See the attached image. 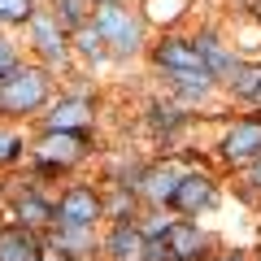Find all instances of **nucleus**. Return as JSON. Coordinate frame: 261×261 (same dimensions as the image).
Masks as SVG:
<instances>
[{
	"instance_id": "obj_16",
	"label": "nucleus",
	"mask_w": 261,
	"mask_h": 261,
	"mask_svg": "<svg viewBox=\"0 0 261 261\" xmlns=\"http://www.w3.org/2000/svg\"><path fill=\"white\" fill-rule=\"evenodd\" d=\"M235 96H261V65H252V70H244L240 65V74L231 79Z\"/></svg>"
},
{
	"instance_id": "obj_14",
	"label": "nucleus",
	"mask_w": 261,
	"mask_h": 261,
	"mask_svg": "<svg viewBox=\"0 0 261 261\" xmlns=\"http://www.w3.org/2000/svg\"><path fill=\"white\" fill-rule=\"evenodd\" d=\"M87 122V100H61L48 113V130H74Z\"/></svg>"
},
{
	"instance_id": "obj_20",
	"label": "nucleus",
	"mask_w": 261,
	"mask_h": 261,
	"mask_svg": "<svg viewBox=\"0 0 261 261\" xmlns=\"http://www.w3.org/2000/svg\"><path fill=\"white\" fill-rule=\"evenodd\" d=\"M57 22L61 27H83V0H57Z\"/></svg>"
},
{
	"instance_id": "obj_3",
	"label": "nucleus",
	"mask_w": 261,
	"mask_h": 261,
	"mask_svg": "<svg viewBox=\"0 0 261 261\" xmlns=\"http://www.w3.org/2000/svg\"><path fill=\"white\" fill-rule=\"evenodd\" d=\"M100 214H105V205L87 187H70L61 196V205H53V222H61V226H92Z\"/></svg>"
},
{
	"instance_id": "obj_25",
	"label": "nucleus",
	"mask_w": 261,
	"mask_h": 261,
	"mask_svg": "<svg viewBox=\"0 0 261 261\" xmlns=\"http://www.w3.org/2000/svg\"><path fill=\"white\" fill-rule=\"evenodd\" d=\"M218 261H240V257H218Z\"/></svg>"
},
{
	"instance_id": "obj_23",
	"label": "nucleus",
	"mask_w": 261,
	"mask_h": 261,
	"mask_svg": "<svg viewBox=\"0 0 261 261\" xmlns=\"http://www.w3.org/2000/svg\"><path fill=\"white\" fill-rule=\"evenodd\" d=\"M9 65H18V61H13V44H9V39H0V74H5Z\"/></svg>"
},
{
	"instance_id": "obj_6",
	"label": "nucleus",
	"mask_w": 261,
	"mask_h": 261,
	"mask_svg": "<svg viewBox=\"0 0 261 261\" xmlns=\"http://www.w3.org/2000/svg\"><path fill=\"white\" fill-rule=\"evenodd\" d=\"M44 244L31 226H0V261H39Z\"/></svg>"
},
{
	"instance_id": "obj_7",
	"label": "nucleus",
	"mask_w": 261,
	"mask_h": 261,
	"mask_svg": "<svg viewBox=\"0 0 261 261\" xmlns=\"http://www.w3.org/2000/svg\"><path fill=\"white\" fill-rule=\"evenodd\" d=\"M222 152L231 161H257L261 157V122H235L222 140Z\"/></svg>"
},
{
	"instance_id": "obj_26",
	"label": "nucleus",
	"mask_w": 261,
	"mask_h": 261,
	"mask_svg": "<svg viewBox=\"0 0 261 261\" xmlns=\"http://www.w3.org/2000/svg\"><path fill=\"white\" fill-rule=\"evenodd\" d=\"M257 100H261V96H257Z\"/></svg>"
},
{
	"instance_id": "obj_1",
	"label": "nucleus",
	"mask_w": 261,
	"mask_h": 261,
	"mask_svg": "<svg viewBox=\"0 0 261 261\" xmlns=\"http://www.w3.org/2000/svg\"><path fill=\"white\" fill-rule=\"evenodd\" d=\"M48 100V79L44 70H27V65H9L0 74V109L5 113H31Z\"/></svg>"
},
{
	"instance_id": "obj_11",
	"label": "nucleus",
	"mask_w": 261,
	"mask_h": 261,
	"mask_svg": "<svg viewBox=\"0 0 261 261\" xmlns=\"http://www.w3.org/2000/svg\"><path fill=\"white\" fill-rule=\"evenodd\" d=\"M152 57H157L161 70H205V61H200L192 39H166V44H157Z\"/></svg>"
},
{
	"instance_id": "obj_8",
	"label": "nucleus",
	"mask_w": 261,
	"mask_h": 261,
	"mask_svg": "<svg viewBox=\"0 0 261 261\" xmlns=\"http://www.w3.org/2000/svg\"><path fill=\"white\" fill-rule=\"evenodd\" d=\"M31 31H35V44L48 61H61L65 57V31L57 22V13H31Z\"/></svg>"
},
{
	"instance_id": "obj_24",
	"label": "nucleus",
	"mask_w": 261,
	"mask_h": 261,
	"mask_svg": "<svg viewBox=\"0 0 261 261\" xmlns=\"http://www.w3.org/2000/svg\"><path fill=\"white\" fill-rule=\"evenodd\" d=\"M248 183H257V187H261V157L252 161V174H248Z\"/></svg>"
},
{
	"instance_id": "obj_9",
	"label": "nucleus",
	"mask_w": 261,
	"mask_h": 261,
	"mask_svg": "<svg viewBox=\"0 0 261 261\" xmlns=\"http://www.w3.org/2000/svg\"><path fill=\"white\" fill-rule=\"evenodd\" d=\"M166 244H170V257L174 261H200V252H205V235L192 222H170Z\"/></svg>"
},
{
	"instance_id": "obj_17",
	"label": "nucleus",
	"mask_w": 261,
	"mask_h": 261,
	"mask_svg": "<svg viewBox=\"0 0 261 261\" xmlns=\"http://www.w3.org/2000/svg\"><path fill=\"white\" fill-rule=\"evenodd\" d=\"M18 214H22V222H48V218H53V205H44L39 196H22Z\"/></svg>"
},
{
	"instance_id": "obj_19",
	"label": "nucleus",
	"mask_w": 261,
	"mask_h": 261,
	"mask_svg": "<svg viewBox=\"0 0 261 261\" xmlns=\"http://www.w3.org/2000/svg\"><path fill=\"white\" fill-rule=\"evenodd\" d=\"M148 113H152L148 122H152V126H157V130H174V126H183V113H178L174 105H152Z\"/></svg>"
},
{
	"instance_id": "obj_5",
	"label": "nucleus",
	"mask_w": 261,
	"mask_h": 261,
	"mask_svg": "<svg viewBox=\"0 0 261 261\" xmlns=\"http://www.w3.org/2000/svg\"><path fill=\"white\" fill-rule=\"evenodd\" d=\"M214 196L218 192H214V178H209V174H187V178H178L170 205H174L178 214H200V209L214 205Z\"/></svg>"
},
{
	"instance_id": "obj_12",
	"label": "nucleus",
	"mask_w": 261,
	"mask_h": 261,
	"mask_svg": "<svg viewBox=\"0 0 261 261\" xmlns=\"http://www.w3.org/2000/svg\"><path fill=\"white\" fill-rule=\"evenodd\" d=\"M105 248L113 261H144V231H135L130 222H118L113 235L105 240Z\"/></svg>"
},
{
	"instance_id": "obj_2",
	"label": "nucleus",
	"mask_w": 261,
	"mask_h": 261,
	"mask_svg": "<svg viewBox=\"0 0 261 261\" xmlns=\"http://www.w3.org/2000/svg\"><path fill=\"white\" fill-rule=\"evenodd\" d=\"M96 31L105 35V44H113L118 57H130L140 48V39H144L140 18H130V9L113 5V0H100V5H96Z\"/></svg>"
},
{
	"instance_id": "obj_15",
	"label": "nucleus",
	"mask_w": 261,
	"mask_h": 261,
	"mask_svg": "<svg viewBox=\"0 0 261 261\" xmlns=\"http://www.w3.org/2000/svg\"><path fill=\"white\" fill-rule=\"evenodd\" d=\"M74 44L83 48L87 57H100V53H105V35L96 31V22H83V27H74Z\"/></svg>"
},
{
	"instance_id": "obj_18",
	"label": "nucleus",
	"mask_w": 261,
	"mask_h": 261,
	"mask_svg": "<svg viewBox=\"0 0 261 261\" xmlns=\"http://www.w3.org/2000/svg\"><path fill=\"white\" fill-rule=\"evenodd\" d=\"M100 205H105V200H100ZM105 214L118 218V222H130V218H135V200L126 196V187H118V196H113L109 205H105Z\"/></svg>"
},
{
	"instance_id": "obj_13",
	"label": "nucleus",
	"mask_w": 261,
	"mask_h": 261,
	"mask_svg": "<svg viewBox=\"0 0 261 261\" xmlns=\"http://www.w3.org/2000/svg\"><path fill=\"white\" fill-rule=\"evenodd\" d=\"M140 187H144V196H148L152 205H170V196H174V187H178V174L174 170H148Z\"/></svg>"
},
{
	"instance_id": "obj_4",
	"label": "nucleus",
	"mask_w": 261,
	"mask_h": 261,
	"mask_svg": "<svg viewBox=\"0 0 261 261\" xmlns=\"http://www.w3.org/2000/svg\"><path fill=\"white\" fill-rule=\"evenodd\" d=\"M87 148V135L83 130H48L39 140V157L53 161V166H74Z\"/></svg>"
},
{
	"instance_id": "obj_10",
	"label": "nucleus",
	"mask_w": 261,
	"mask_h": 261,
	"mask_svg": "<svg viewBox=\"0 0 261 261\" xmlns=\"http://www.w3.org/2000/svg\"><path fill=\"white\" fill-rule=\"evenodd\" d=\"M192 44H196V53H200V61H205V70L214 79H235V74H240V61H235L214 35H196Z\"/></svg>"
},
{
	"instance_id": "obj_22",
	"label": "nucleus",
	"mask_w": 261,
	"mask_h": 261,
	"mask_svg": "<svg viewBox=\"0 0 261 261\" xmlns=\"http://www.w3.org/2000/svg\"><path fill=\"white\" fill-rule=\"evenodd\" d=\"M18 152H22V140L9 135V130H0V161H13Z\"/></svg>"
},
{
	"instance_id": "obj_21",
	"label": "nucleus",
	"mask_w": 261,
	"mask_h": 261,
	"mask_svg": "<svg viewBox=\"0 0 261 261\" xmlns=\"http://www.w3.org/2000/svg\"><path fill=\"white\" fill-rule=\"evenodd\" d=\"M31 13V0H0V22H27Z\"/></svg>"
}]
</instances>
